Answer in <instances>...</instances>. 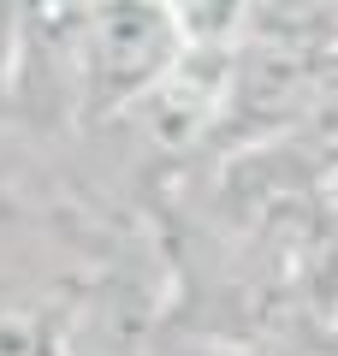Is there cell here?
Listing matches in <instances>:
<instances>
[{
    "label": "cell",
    "instance_id": "6da1fadb",
    "mask_svg": "<svg viewBox=\"0 0 338 356\" xmlns=\"http://www.w3.org/2000/svg\"><path fill=\"white\" fill-rule=\"evenodd\" d=\"M190 30L172 13V0H89L83 24V113L113 119L143 107L190 54Z\"/></svg>",
    "mask_w": 338,
    "mask_h": 356
},
{
    "label": "cell",
    "instance_id": "7a4b0ae2",
    "mask_svg": "<svg viewBox=\"0 0 338 356\" xmlns=\"http://www.w3.org/2000/svg\"><path fill=\"white\" fill-rule=\"evenodd\" d=\"M232 42H261L291 54H332L338 48V0H243Z\"/></svg>",
    "mask_w": 338,
    "mask_h": 356
}]
</instances>
